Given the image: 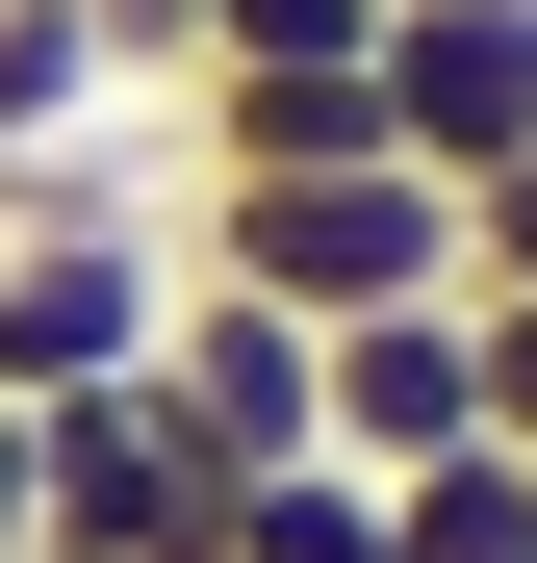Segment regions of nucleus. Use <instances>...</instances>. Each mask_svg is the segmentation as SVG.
<instances>
[{"mask_svg":"<svg viewBox=\"0 0 537 563\" xmlns=\"http://www.w3.org/2000/svg\"><path fill=\"white\" fill-rule=\"evenodd\" d=\"M179 282H256V308H435L461 282V179H410V154H307V179H179Z\"/></svg>","mask_w":537,"mask_h":563,"instance_id":"nucleus-1","label":"nucleus"},{"mask_svg":"<svg viewBox=\"0 0 537 563\" xmlns=\"http://www.w3.org/2000/svg\"><path fill=\"white\" fill-rule=\"evenodd\" d=\"M205 538H231V461L154 410V358L26 410V563H205Z\"/></svg>","mask_w":537,"mask_h":563,"instance_id":"nucleus-2","label":"nucleus"},{"mask_svg":"<svg viewBox=\"0 0 537 563\" xmlns=\"http://www.w3.org/2000/svg\"><path fill=\"white\" fill-rule=\"evenodd\" d=\"M154 410L205 435L231 487H256V461H333V333L256 308V282H179V308H154Z\"/></svg>","mask_w":537,"mask_h":563,"instance_id":"nucleus-3","label":"nucleus"},{"mask_svg":"<svg viewBox=\"0 0 537 563\" xmlns=\"http://www.w3.org/2000/svg\"><path fill=\"white\" fill-rule=\"evenodd\" d=\"M358 77H384V154L410 179H512L537 154V0H384Z\"/></svg>","mask_w":537,"mask_h":563,"instance_id":"nucleus-4","label":"nucleus"},{"mask_svg":"<svg viewBox=\"0 0 537 563\" xmlns=\"http://www.w3.org/2000/svg\"><path fill=\"white\" fill-rule=\"evenodd\" d=\"M179 308V231H0V410H77V385H128Z\"/></svg>","mask_w":537,"mask_h":563,"instance_id":"nucleus-5","label":"nucleus"},{"mask_svg":"<svg viewBox=\"0 0 537 563\" xmlns=\"http://www.w3.org/2000/svg\"><path fill=\"white\" fill-rule=\"evenodd\" d=\"M461 435H486V308H461V282L333 333V461H358V487H410V461H461Z\"/></svg>","mask_w":537,"mask_h":563,"instance_id":"nucleus-6","label":"nucleus"},{"mask_svg":"<svg viewBox=\"0 0 537 563\" xmlns=\"http://www.w3.org/2000/svg\"><path fill=\"white\" fill-rule=\"evenodd\" d=\"M384 563H537V461H512V435L410 461V487H384Z\"/></svg>","mask_w":537,"mask_h":563,"instance_id":"nucleus-7","label":"nucleus"},{"mask_svg":"<svg viewBox=\"0 0 537 563\" xmlns=\"http://www.w3.org/2000/svg\"><path fill=\"white\" fill-rule=\"evenodd\" d=\"M205 563H384V487H358V461H256Z\"/></svg>","mask_w":537,"mask_h":563,"instance_id":"nucleus-8","label":"nucleus"},{"mask_svg":"<svg viewBox=\"0 0 537 563\" xmlns=\"http://www.w3.org/2000/svg\"><path fill=\"white\" fill-rule=\"evenodd\" d=\"M128 77H103V26L77 0H0V154H52V129H103Z\"/></svg>","mask_w":537,"mask_h":563,"instance_id":"nucleus-9","label":"nucleus"},{"mask_svg":"<svg viewBox=\"0 0 537 563\" xmlns=\"http://www.w3.org/2000/svg\"><path fill=\"white\" fill-rule=\"evenodd\" d=\"M358 26H384V0H205V52H179V77H333Z\"/></svg>","mask_w":537,"mask_h":563,"instance_id":"nucleus-10","label":"nucleus"},{"mask_svg":"<svg viewBox=\"0 0 537 563\" xmlns=\"http://www.w3.org/2000/svg\"><path fill=\"white\" fill-rule=\"evenodd\" d=\"M461 308H537V154L461 179Z\"/></svg>","mask_w":537,"mask_h":563,"instance_id":"nucleus-11","label":"nucleus"},{"mask_svg":"<svg viewBox=\"0 0 537 563\" xmlns=\"http://www.w3.org/2000/svg\"><path fill=\"white\" fill-rule=\"evenodd\" d=\"M77 26H103V77H128V103H179V52H205V0H77Z\"/></svg>","mask_w":537,"mask_h":563,"instance_id":"nucleus-12","label":"nucleus"},{"mask_svg":"<svg viewBox=\"0 0 537 563\" xmlns=\"http://www.w3.org/2000/svg\"><path fill=\"white\" fill-rule=\"evenodd\" d=\"M486 435L537 461V308H486Z\"/></svg>","mask_w":537,"mask_h":563,"instance_id":"nucleus-13","label":"nucleus"},{"mask_svg":"<svg viewBox=\"0 0 537 563\" xmlns=\"http://www.w3.org/2000/svg\"><path fill=\"white\" fill-rule=\"evenodd\" d=\"M0 563H26V410H0Z\"/></svg>","mask_w":537,"mask_h":563,"instance_id":"nucleus-14","label":"nucleus"}]
</instances>
